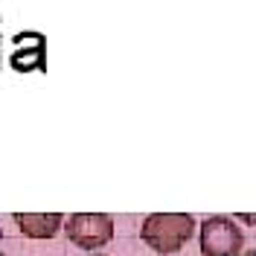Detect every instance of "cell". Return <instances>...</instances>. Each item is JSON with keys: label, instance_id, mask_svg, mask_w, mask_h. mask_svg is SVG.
Segmentation results:
<instances>
[{"label": "cell", "instance_id": "obj_1", "mask_svg": "<svg viewBox=\"0 0 256 256\" xmlns=\"http://www.w3.org/2000/svg\"><path fill=\"white\" fill-rule=\"evenodd\" d=\"M195 233V218L190 212H152L140 227V239L154 254H178Z\"/></svg>", "mask_w": 256, "mask_h": 256}, {"label": "cell", "instance_id": "obj_2", "mask_svg": "<svg viewBox=\"0 0 256 256\" xmlns=\"http://www.w3.org/2000/svg\"><path fill=\"white\" fill-rule=\"evenodd\" d=\"M201 254L204 256H239L244 250V233L230 216H210L201 224Z\"/></svg>", "mask_w": 256, "mask_h": 256}, {"label": "cell", "instance_id": "obj_3", "mask_svg": "<svg viewBox=\"0 0 256 256\" xmlns=\"http://www.w3.org/2000/svg\"><path fill=\"white\" fill-rule=\"evenodd\" d=\"M67 239L82 250L105 248L114 239V218L105 212H76L62 224Z\"/></svg>", "mask_w": 256, "mask_h": 256}, {"label": "cell", "instance_id": "obj_4", "mask_svg": "<svg viewBox=\"0 0 256 256\" xmlns=\"http://www.w3.org/2000/svg\"><path fill=\"white\" fill-rule=\"evenodd\" d=\"M12 56L9 67L18 73H32V70H47V44L41 32H18L12 35Z\"/></svg>", "mask_w": 256, "mask_h": 256}, {"label": "cell", "instance_id": "obj_5", "mask_svg": "<svg viewBox=\"0 0 256 256\" xmlns=\"http://www.w3.org/2000/svg\"><path fill=\"white\" fill-rule=\"evenodd\" d=\"M18 230L30 239H52L64 224L62 212H15Z\"/></svg>", "mask_w": 256, "mask_h": 256}, {"label": "cell", "instance_id": "obj_6", "mask_svg": "<svg viewBox=\"0 0 256 256\" xmlns=\"http://www.w3.org/2000/svg\"><path fill=\"white\" fill-rule=\"evenodd\" d=\"M239 256H256V254H254V250H248V254H239Z\"/></svg>", "mask_w": 256, "mask_h": 256}, {"label": "cell", "instance_id": "obj_7", "mask_svg": "<svg viewBox=\"0 0 256 256\" xmlns=\"http://www.w3.org/2000/svg\"><path fill=\"white\" fill-rule=\"evenodd\" d=\"M88 256H108V254H88Z\"/></svg>", "mask_w": 256, "mask_h": 256}, {"label": "cell", "instance_id": "obj_8", "mask_svg": "<svg viewBox=\"0 0 256 256\" xmlns=\"http://www.w3.org/2000/svg\"><path fill=\"white\" fill-rule=\"evenodd\" d=\"M0 256H6V254H0Z\"/></svg>", "mask_w": 256, "mask_h": 256}]
</instances>
